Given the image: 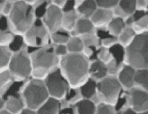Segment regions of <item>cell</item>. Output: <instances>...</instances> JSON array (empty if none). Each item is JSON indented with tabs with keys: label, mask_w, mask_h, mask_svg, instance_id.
Instances as JSON below:
<instances>
[{
	"label": "cell",
	"mask_w": 148,
	"mask_h": 114,
	"mask_svg": "<svg viewBox=\"0 0 148 114\" xmlns=\"http://www.w3.org/2000/svg\"><path fill=\"white\" fill-rule=\"evenodd\" d=\"M8 70L17 82H24L32 77V61L27 46L13 53Z\"/></svg>",
	"instance_id": "cell-6"
},
{
	"label": "cell",
	"mask_w": 148,
	"mask_h": 114,
	"mask_svg": "<svg viewBox=\"0 0 148 114\" xmlns=\"http://www.w3.org/2000/svg\"><path fill=\"white\" fill-rule=\"evenodd\" d=\"M148 15V10H136L134 14L132 16L134 22L137 21L141 19H142L143 17Z\"/></svg>",
	"instance_id": "cell-44"
},
{
	"label": "cell",
	"mask_w": 148,
	"mask_h": 114,
	"mask_svg": "<svg viewBox=\"0 0 148 114\" xmlns=\"http://www.w3.org/2000/svg\"><path fill=\"white\" fill-rule=\"evenodd\" d=\"M20 114H38L36 111L28 109V108H24L23 111Z\"/></svg>",
	"instance_id": "cell-49"
},
{
	"label": "cell",
	"mask_w": 148,
	"mask_h": 114,
	"mask_svg": "<svg viewBox=\"0 0 148 114\" xmlns=\"http://www.w3.org/2000/svg\"><path fill=\"white\" fill-rule=\"evenodd\" d=\"M13 53L9 46H0V72L8 70Z\"/></svg>",
	"instance_id": "cell-25"
},
{
	"label": "cell",
	"mask_w": 148,
	"mask_h": 114,
	"mask_svg": "<svg viewBox=\"0 0 148 114\" xmlns=\"http://www.w3.org/2000/svg\"><path fill=\"white\" fill-rule=\"evenodd\" d=\"M50 35L51 33L44 26L41 19H38L23 36L26 46L30 49H36L52 44Z\"/></svg>",
	"instance_id": "cell-8"
},
{
	"label": "cell",
	"mask_w": 148,
	"mask_h": 114,
	"mask_svg": "<svg viewBox=\"0 0 148 114\" xmlns=\"http://www.w3.org/2000/svg\"><path fill=\"white\" fill-rule=\"evenodd\" d=\"M60 114H78V112L76 105H69L60 109Z\"/></svg>",
	"instance_id": "cell-43"
},
{
	"label": "cell",
	"mask_w": 148,
	"mask_h": 114,
	"mask_svg": "<svg viewBox=\"0 0 148 114\" xmlns=\"http://www.w3.org/2000/svg\"><path fill=\"white\" fill-rule=\"evenodd\" d=\"M136 10H148V1H145V0L136 1Z\"/></svg>",
	"instance_id": "cell-47"
},
{
	"label": "cell",
	"mask_w": 148,
	"mask_h": 114,
	"mask_svg": "<svg viewBox=\"0 0 148 114\" xmlns=\"http://www.w3.org/2000/svg\"><path fill=\"white\" fill-rule=\"evenodd\" d=\"M16 82L8 70L0 72V97H5Z\"/></svg>",
	"instance_id": "cell-19"
},
{
	"label": "cell",
	"mask_w": 148,
	"mask_h": 114,
	"mask_svg": "<svg viewBox=\"0 0 148 114\" xmlns=\"http://www.w3.org/2000/svg\"><path fill=\"white\" fill-rule=\"evenodd\" d=\"M15 36L16 35L10 30L0 31V46H10Z\"/></svg>",
	"instance_id": "cell-35"
},
{
	"label": "cell",
	"mask_w": 148,
	"mask_h": 114,
	"mask_svg": "<svg viewBox=\"0 0 148 114\" xmlns=\"http://www.w3.org/2000/svg\"><path fill=\"white\" fill-rule=\"evenodd\" d=\"M122 90L117 76L108 75L97 82V94L101 103L115 106Z\"/></svg>",
	"instance_id": "cell-7"
},
{
	"label": "cell",
	"mask_w": 148,
	"mask_h": 114,
	"mask_svg": "<svg viewBox=\"0 0 148 114\" xmlns=\"http://www.w3.org/2000/svg\"><path fill=\"white\" fill-rule=\"evenodd\" d=\"M114 17V13L112 10L98 8L90 18V20L97 29H106L108 24Z\"/></svg>",
	"instance_id": "cell-13"
},
{
	"label": "cell",
	"mask_w": 148,
	"mask_h": 114,
	"mask_svg": "<svg viewBox=\"0 0 148 114\" xmlns=\"http://www.w3.org/2000/svg\"><path fill=\"white\" fill-rule=\"evenodd\" d=\"M18 93L22 97L26 108L35 111L50 97L44 80L32 77L23 83Z\"/></svg>",
	"instance_id": "cell-4"
},
{
	"label": "cell",
	"mask_w": 148,
	"mask_h": 114,
	"mask_svg": "<svg viewBox=\"0 0 148 114\" xmlns=\"http://www.w3.org/2000/svg\"><path fill=\"white\" fill-rule=\"evenodd\" d=\"M136 35L132 27L127 26L117 37L118 43L126 48L133 42Z\"/></svg>",
	"instance_id": "cell-26"
},
{
	"label": "cell",
	"mask_w": 148,
	"mask_h": 114,
	"mask_svg": "<svg viewBox=\"0 0 148 114\" xmlns=\"http://www.w3.org/2000/svg\"><path fill=\"white\" fill-rule=\"evenodd\" d=\"M53 49H54L55 54L59 59L66 56L68 54V51L66 45H53Z\"/></svg>",
	"instance_id": "cell-42"
},
{
	"label": "cell",
	"mask_w": 148,
	"mask_h": 114,
	"mask_svg": "<svg viewBox=\"0 0 148 114\" xmlns=\"http://www.w3.org/2000/svg\"><path fill=\"white\" fill-rule=\"evenodd\" d=\"M91 61L82 54H68L61 58L59 68L71 88H79L90 77Z\"/></svg>",
	"instance_id": "cell-1"
},
{
	"label": "cell",
	"mask_w": 148,
	"mask_h": 114,
	"mask_svg": "<svg viewBox=\"0 0 148 114\" xmlns=\"http://www.w3.org/2000/svg\"><path fill=\"white\" fill-rule=\"evenodd\" d=\"M78 19L79 17L75 10L64 12L62 29L71 34L75 30Z\"/></svg>",
	"instance_id": "cell-21"
},
{
	"label": "cell",
	"mask_w": 148,
	"mask_h": 114,
	"mask_svg": "<svg viewBox=\"0 0 148 114\" xmlns=\"http://www.w3.org/2000/svg\"><path fill=\"white\" fill-rule=\"evenodd\" d=\"M68 54H82L84 44L79 36H72L66 45Z\"/></svg>",
	"instance_id": "cell-27"
},
{
	"label": "cell",
	"mask_w": 148,
	"mask_h": 114,
	"mask_svg": "<svg viewBox=\"0 0 148 114\" xmlns=\"http://www.w3.org/2000/svg\"><path fill=\"white\" fill-rule=\"evenodd\" d=\"M76 106L78 114H95L97 105L91 100L83 99Z\"/></svg>",
	"instance_id": "cell-30"
},
{
	"label": "cell",
	"mask_w": 148,
	"mask_h": 114,
	"mask_svg": "<svg viewBox=\"0 0 148 114\" xmlns=\"http://www.w3.org/2000/svg\"><path fill=\"white\" fill-rule=\"evenodd\" d=\"M79 91L83 99L91 100L94 104L99 102L97 94V82L90 77L80 88Z\"/></svg>",
	"instance_id": "cell-16"
},
{
	"label": "cell",
	"mask_w": 148,
	"mask_h": 114,
	"mask_svg": "<svg viewBox=\"0 0 148 114\" xmlns=\"http://www.w3.org/2000/svg\"><path fill=\"white\" fill-rule=\"evenodd\" d=\"M76 8V1H66V4L63 8L64 12L75 10Z\"/></svg>",
	"instance_id": "cell-46"
},
{
	"label": "cell",
	"mask_w": 148,
	"mask_h": 114,
	"mask_svg": "<svg viewBox=\"0 0 148 114\" xmlns=\"http://www.w3.org/2000/svg\"><path fill=\"white\" fill-rule=\"evenodd\" d=\"M126 27L125 20L119 17H114L108 24L106 29L110 35L117 37Z\"/></svg>",
	"instance_id": "cell-24"
},
{
	"label": "cell",
	"mask_w": 148,
	"mask_h": 114,
	"mask_svg": "<svg viewBox=\"0 0 148 114\" xmlns=\"http://www.w3.org/2000/svg\"><path fill=\"white\" fill-rule=\"evenodd\" d=\"M0 114H12V113L8 112L7 111L4 109V110H2V111H0Z\"/></svg>",
	"instance_id": "cell-52"
},
{
	"label": "cell",
	"mask_w": 148,
	"mask_h": 114,
	"mask_svg": "<svg viewBox=\"0 0 148 114\" xmlns=\"http://www.w3.org/2000/svg\"><path fill=\"white\" fill-rule=\"evenodd\" d=\"M71 37L70 33L63 29L51 33L50 35L51 42L52 45H66Z\"/></svg>",
	"instance_id": "cell-29"
},
{
	"label": "cell",
	"mask_w": 148,
	"mask_h": 114,
	"mask_svg": "<svg viewBox=\"0 0 148 114\" xmlns=\"http://www.w3.org/2000/svg\"><path fill=\"white\" fill-rule=\"evenodd\" d=\"M44 82L49 96L59 101L66 98L70 87L59 67L49 73Z\"/></svg>",
	"instance_id": "cell-9"
},
{
	"label": "cell",
	"mask_w": 148,
	"mask_h": 114,
	"mask_svg": "<svg viewBox=\"0 0 148 114\" xmlns=\"http://www.w3.org/2000/svg\"><path fill=\"white\" fill-rule=\"evenodd\" d=\"M95 114H117V112L115 106L101 102L96 106Z\"/></svg>",
	"instance_id": "cell-37"
},
{
	"label": "cell",
	"mask_w": 148,
	"mask_h": 114,
	"mask_svg": "<svg viewBox=\"0 0 148 114\" xmlns=\"http://www.w3.org/2000/svg\"><path fill=\"white\" fill-rule=\"evenodd\" d=\"M64 11L51 3L48 6L41 20L51 34L62 29Z\"/></svg>",
	"instance_id": "cell-10"
},
{
	"label": "cell",
	"mask_w": 148,
	"mask_h": 114,
	"mask_svg": "<svg viewBox=\"0 0 148 114\" xmlns=\"http://www.w3.org/2000/svg\"><path fill=\"white\" fill-rule=\"evenodd\" d=\"M109 50L113 56V60L116 63L117 67L120 69L125 64L126 48L117 43L112 48H109Z\"/></svg>",
	"instance_id": "cell-22"
},
{
	"label": "cell",
	"mask_w": 148,
	"mask_h": 114,
	"mask_svg": "<svg viewBox=\"0 0 148 114\" xmlns=\"http://www.w3.org/2000/svg\"><path fill=\"white\" fill-rule=\"evenodd\" d=\"M14 1L5 0L0 1V16L8 17L13 8Z\"/></svg>",
	"instance_id": "cell-38"
},
{
	"label": "cell",
	"mask_w": 148,
	"mask_h": 114,
	"mask_svg": "<svg viewBox=\"0 0 148 114\" xmlns=\"http://www.w3.org/2000/svg\"><path fill=\"white\" fill-rule=\"evenodd\" d=\"M129 107V91L123 88L115 105L117 114L121 113Z\"/></svg>",
	"instance_id": "cell-31"
},
{
	"label": "cell",
	"mask_w": 148,
	"mask_h": 114,
	"mask_svg": "<svg viewBox=\"0 0 148 114\" xmlns=\"http://www.w3.org/2000/svg\"><path fill=\"white\" fill-rule=\"evenodd\" d=\"M37 19L32 6L26 1H14L13 8L8 17L10 30L16 35L23 36Z\"/></svg>",
	"instance_id": "cell-3"
},
{
	"label": "cell",
	"mask_w": 148,
	"mask_h": 114,
	"mask_svg": "<svg viewBox=\"0 0 148 114\" xmlns=\"http://www.w3.org/2000/svg\"><path fill=\"white\" fill-rule=\"evenodd\" d=\"M97 8L96 1H76L75 11L79 18L90 19Z\"/></svg>",
	"instance_id": "cell-14"
},
{
	"label": "cell",
	"mask_w": 148,
	"mask_h": 114,
	"mask_svg": "<svg viewBox=\"0 0 148 114\" xmlns=\"http://www.w3.org/2000/svg\"><path fill=\"white\" fill-rule=\"evenodd\" d=\"M65 99L71 105H76L79 101L83 99V97L79 91V88H70Z\"/></svg>",
	"instance_id": "cell-33"
},
{
	"label": "cell",
	"mask_w": 148,
	"mask_h": 114,
	"mask_svg": "<svg viewBox=\"0 0 148 114\" xmlns=\"http://www.w3.org/2000/svg\"><path fill=\"white\" fill-rule=\"evenodd\" d=\"M119 2V1H117V0H98V1H96L98 8L112 10L117 6Z\"/></svg>",
	"instance_id": "cell-41"
},
{
	"label": "cell",
	"mask_w": 148,
	"mask_h": 114,
	"mask_svg": "<svg viewBox=\"0 0 148 114\" xmlns=\"http://www.w3.org/2000/svg\"><path fill=\"white\" fill-rule=\"evenodd\" d=\"M113 56L110 52L109 49L101 47L97 54V60H100L106 65L113 61Z\"/></svg>",
	"instance_id": "cell-39"
},
{
	"label": "cell",
	"mask_w": 148,
	"mask_h": 114,
	"mask_svg": "<svg viewBox=\"0 0 148 114\" xmlns=\"http://www.w3.org/2000/svg\"><path fill=\"white\" fill-rule=\"evenodd\" d=\"M129 106L138 114L148 112V92L134 87L129 91Z\"/></svg>",
	"instance_id": "cell-11"
},
{
	"label": "cell",
	"mask_w": 148,
	"mask_h": 114,
	"mask_svg": "<svg viewBox=\"0 0 148 114\" xmlns=\"http://www.w3.org/2000/svg\"><path fill=\"white\" fill-rule=\"evenodd\" d=\"M5 99V110L12 114H20L26 108L24 101L18 93L9 94Z\"/></svg>",
	"instance_id": "cell-15"
},
{
	"label": "cell",
	"mask_w": 148,
	"mask_h": 114,
	"mask_svg": "<svg viewBox=\"0 0 148 114\" xmlns=\"http://www.w3.org/2000/svg\"><path fill=\"white\" fill-rule=\"evenodd\" d=\"M5 99L3 97H0V111L5 109Z\"/></svg>",
	"instance_id": "cell-51"
},
{
	"label": "cell",
	"mask_w": 148,
	"mask_h": 114,
	"mask_svg": "<svg viewBox=\"0 0 148 114\" xmlns=\"http://www.w3.org/2000/svg\"><path fill=\"white\" fill-rule=\"evenodd\" d=\"M136 72V70L127 64H125L120 68L117 77L123 89L129 91L135 87Z\"/></svg>",
	"instance_id": "cell-12"
},
{
	"label": "cell",
	"mask_w": 148,
	"mask_h": 114,
	"mask_svg": "<svg viewBox=\"0 0 148 114\" xmlns=\"http://www.w3.org/2000/svg\"><path fill=\"white\" fill-rule=\"evenodd\" d=\"M118 114H138L134 110H133L131 108H128L126 109H125L124 111H123L120 113Z\"/></svg>",
	"instance_id": "cell-50"
},
{
	"label": "cell",
	"mask_w": 148,
	"mask_h": 114,
	"mask_svg": "<svg viewBox=\"0 0 148 114\" xmlns=\"http://www.w3.org/2000/svg\"><path fill=\"white\" fill-rule=\"evenodd\" d=\"M125 64L136 70L148 68V32L137 34L126 48Z\"/></svg>",
	"instance_id": "cell-5"
},
{
	"label": "cell",
	"mask_w": 148,
	"mask_h": 114,
	"mask_svg": "<svg viewBox=\"0 0 148 114\" xmlns=\"http://www.w3.org/2000/svg\"><path fill=\"white\" fill-rule=\"evenodd\" d=\"M29 53L32 66V78L44 80L49 73L59 67L60 59L55 54L52 44L33 49Z\"/></svg>",
	"instance_id": "cell-2"
},
{
	"label": "cell",
	"mask_w": 148,
	"mask_h": 114,
	"mask_svg": "<svg viewBox=\"0 0 148 114\" xmlns=\"http://www.w3.org/2000/svg\"><path fill=\"white\" fill-rule=\"evenodd\" d=\"M51 4V1H40V0H36L34 8L35 10L36 15L37 19H41L43 16L44 14Z\"/></svg>",
	"instance_id": "cell-36"
},
{
	"label": "cell",
	"mask_w": 148,
	"mask_h": 114,
	"mask_svg": "<svg viewBox=\"0 0 148 114\" xmlns=\"http://www.w3.org/2000/svg\"><path fill=\"white\" fill-rule=\"evenodd\" d=\"M25 46H26L25 44H24L23 36L16 35L13 42L10 45L9 48L13 53H16L21 50Z\"/></svg>",
	"instance_id": "cell-40"
},
{
	"label": "cell",
	"mask_w": 148,
	"mask_h": 114,
	"mask_svg": "<svg viewBox=\"0 0 148 114\" xmlns=\"http://www.w3.org/2000/svg\"><path fill=\"white\" fill-rule=\"evenodd\" d=\"M97 29L88 19L79 18L75 30L71 33L72 36H82L85 35L96 33Z\"/></svg>",
	"instance_id": "cell-18"
},
{
	"label": "cell",
	"mask_w": 148,
	"mask_h": 114,
	"mask_svg": "<svg viewBox=\"0 0 148 114\" xmlns=\"http://www.w3.org/2000/svg\"><path fill=\"white\" fill-rule=\"evenodd\" d=\"M134 82L135 87L148 92V68L136 70Z\"/></svg>",
	"instance_id": "cell-28"
},
{
	"label": "cell",
	"mask_w": 148,
	"mask_h": 114,
	"mask_svg": "<svg viewBox=\"0 0 148 114\" xmlns=\"http://www.w3.org/2000/svg\"><path fill=\"white\" fill-rule=\"evenodd\" d=\"M118 6L127 19L129 17L132 16L136 11V1L121 0L119 2Z\"/></svg>",
	"instance_id": "cell-32"
},
{
	"label": "cell",
	"mask_w": 148,
	"mask_h": 114,
	"mask_svg": "<svg viewBox=\"0 0 148 114\" xmlns=\"http://www.w3.org/2000/svg\"><path fill=\"white\" fill-rule=\"evenodd\" d=\"M0 31H5L10 30L8 17L0 16Z\"/></svg>",
	"instance_id": "cell-45"
},
{
	"label": "cell",
	"mask_w": 148,
	"mask_h": 114,
	"mask_svg": "<svg viewBox=\"0 0 148 114\" xmlns=\"http://www.w3.org/2000/svg\"><path fill=\"white\" fill-rule=\"evenodd\" d=\"M132 27L136 34L148 32V15L140 20L134 22Z\"/></svg>",
	"instance_id": "cell-34"
},
{
	"label": "cell",
	"mask_w": 148,
	"mask_h": 114,
	"mask_svg": "<svg viewBox=\"0 0 148 114\" xmlns=\"http://www.w3.org/2000/svg\"><path fill=\"white\" fill-rule=\"evenodd\" d=\"M66 2V1L65 0H53V1H51V3L52 4L62 10H63Z\"/></svg>",
	"instance_id": "cell-48"
},
{
	"label": "cell",
	"mask_w": 148,
	"mask_h": 114,
	"mask_svg": "<svg viewBox=\"0 0 148 114\" xmlns=\"http://www.w3.org/2000/svg\"><path fill=\"white\" fill-rule=\"evenodd\" d=\"M108 76L107 65L100 60L91 61L90 66V77L95 80L100 82Z\"/></svg>",
	"instance_id": "cell-17"
},
{
	"label": "cell",
	"mask_w": 148,
	"mask_h": 114,
	"mask_svg": "<svg viewBox=\"0 0 148 114\" xmlns=\"http://www.w3.org/2000/svg\"><path fill=\"white\" fill-rule=\"evenodd\" d=\"M60 101L51 97H49L36 111L38 114H60Z\"/></svg>",
	"instance_id": "cell-20"
},
{
	"label": "cell",
	"mask_w": 148,
	"mask_h": 114,
	"mask_svg": "<svg viewBox=\"0 0 148 114\" xmlns=\"http://www.w3.org/2000/svg\"><path fill=\"white\" fill-rule=\"evenodd\" d=\"M97 35L99 37L103 48L109 49L118 43L117 37L110 35L106 29H97Z\"/></svg>",
	"instance_id": "cell-23"
}]
</instances>
